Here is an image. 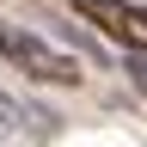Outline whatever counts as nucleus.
Wrapping results in <instances>:
<instances>
[{
	"label": "nucleus",
	"mask_w": 147,
	"mask_h": 147,
	"mask_svg": "<svg viewBox=\"0 0 147 147\" xmlns=\"http://www.w3.org/2000/svg\"><path fill=\"white\" fill-rule=\"evenodd\" d=\"M129 86L135 98H147V49H129Z\"/></svg>",
	"instance_id": "4"
},
{
	"label": "nucleus",
	"mask_w": 147,
	"mask_h": 147,
	"mask_svg": "<svg viewBox=\"0 0 147 147\" xmlns=\"http://www.w3.org/2000/svg\"><path fill=\"white\" fill-rule=\"evenodd\" d=\"M55 141V117L37 110L31 98L0 92V147H49Z\"/></svg>",
	"instance_id": "3"
},
{
	"label": "nucleus",
	"mask_w": 147,
	"mask_h": 147,
	"mask_svg": "<svg viewBox=\"0 0 147 147\" xmlns=\"http://www.w3.org/2000/svg\"><path fill=\"white\" fill-rule=\"evenodd\" d=\"M0 61L12 74H25V80H37V86H86V67L25 25H0Z\"/></svg>",
	"instance_id": "1"
},
{
	"label": "nucleus",
	"mask_w": 147,
	"mask_h": 147,
	"mask_svg": "<svg viewBox=\"0 0 147 147\" xmlns=\"http://www.w3.org/2000/svg\"><path fill=\"white\" fill-rule=\"evenodd\" d=\"M67 6L104 37H117L123 49H147V6H135V0H67Z\"/></svg>",
	"instance_id": "2"
}]
</instances>
